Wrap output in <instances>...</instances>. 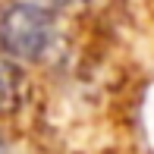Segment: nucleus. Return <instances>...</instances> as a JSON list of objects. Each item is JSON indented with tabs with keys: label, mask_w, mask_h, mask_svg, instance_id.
Listing matches in <instances>:
<instances>
[{
	"label": "nucleus",
	"mask_w": 154,
	"mask_h": 154,
	"mask_svg": "<svg viewBox=\"0 0 154 154\" xmlns=\"http://www.w3.org/2000/svg\"><path fill=\"white\" fill-rule=\"evenodd\" d=\"M57 44V22L47 6L13 0L0 6V51L16 63H38Z\"/></svg>",
	"instance_id": "nucleus-1"
},
{
	"label": "nucleus",
	"mask_w": 154,
	"mask_h": 154,
	"mask_svg": "<svg viewBox=\"0 0 154 154\" xmlns=\"http://www.w3.org/2000/svg\"><path fill=\"white\" fill-rule=\"evenodd\" d=\"M22 101V72L16 63L0 60V113H10Z\"/></svg>",
	"instance_id": "nucleus-2"
},
{
	"label": "nucleus",
	"mask_w": 154,
	"mask_h": 154,
	"mask_svg": "<svg viewBox=\"0 0 154 154\" xmlns=\"http://www.w3.org/2000/svg\"><path fill=\"white\" fill-rule=\"evenodd\" d=\"M0 154H3V145H0Z\"/></svg>",
	"instance_id": "nucleus-3"
}]
</instances>
